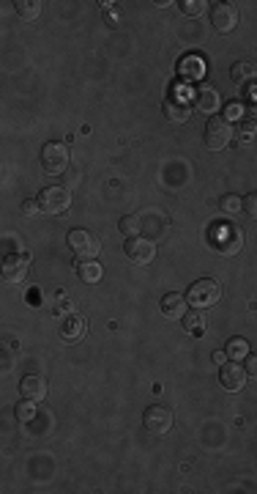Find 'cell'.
I'll return each mask as SVG.
<instances>
[{
  "label": "cell",
  "instance_id": "obj_6",
  "mask_svg": "<svg viewBox=\"0 0 257 494\" xmlns=\"http://www.w3.org/2000/svg\"><path fill=\"white\" fill-rule=\"evenodd\" d=\"M238 6L235 3H214L211 8V25L219 30V33H230V30L238 28Z\"/></svg>",
  "mask_w": 257,
  "mask_h": 494
},
{
  "label": "cell",
  "instance_id": "obj_22",
  "mask_svg": "<svg viewBox=\"0 0 257 494\" xmlns=\"http://www.w3.org/2000/svg\"><path fill=\"white\" fill-rule=\"evenodd\" d=\"M225 354L232 357V360H241V357H246V354H249V346H246V341L232 338V341H228V349H225Z\"/></svg>",
  "mask_w": 257,
  "mask_h": 494
},
{
  "label": "cell",
  "instance_id": "obj_21",
  "mask_svg": "<svg viewBox=\"0 0 257 494\" xmlns=\"http://www.w3.org/2000/svg\"><path fill=\"white\" fill-rule=\"evenodd\" d=\"M118 228H120V233H123V236L134 239V236L140 233V228H143V226H140V217H134V214H126V217L120 220V226H118Z\"/></svg>",
  "mask_w": 257,
  "mask_h": 494
},
{
  "label": "cell",
  "instance_id": "obj_32",
  "mask_svg": "<svg viewBox=\"0 0 257 494\" xmlns=\"http://www.w3.org/2000/svg\"><path fill=\"white\" fill-rule=\"evenodd\" d=\"M249 110H252V116H257V91L252 93V105H249Z\"/></svg>",
  "mask_w": 257,
  "mask_h": 494
},
{
  "label": "cell",
  "instance_id": "obj_12",
  "mask_svg": "<svg viewBox=\"0 0 257 494\" xmlns=\"http://www.w3.org/2000/svg\"><path fill=\"white\" fill-rule=\"evenodd\" d=\"M20 396L22 398H28V401H44L47 398V379L41 377V374H28V377H22L20 382Z\"/></svg>",
  "mask_w": 257,
  "mask_h": 494
},
{
  "label": "cell",
  "instance_id": "obj_8",
  "mask_svg": "<svg viewBox=\"0 0 257 494\" xmlns=\"http://www.w3.org/2000/svg\"><path fill=\"white\" fill-rule=\"evenodd\" d=\"M165 116L175 121V124H183L186 118L192 116V102H189V96L186 93H181V91H175L167 96V102H165Z\"/></svg>",
  "mask_w": 257,
  "mask_h": 494
},
{
  "label": "cell",
  "instance_id": "obj_9",
  "mask_svg": "<svg viewBox=\"0 0 257 494\" xmlns=\"http://www.w3.org/2000/svg\"><path fill=\"white\" fill-rule=\"evenodd\" d=\"M28 264L30 259L25 253H11L3 259V280L6 283H20L25 275H28Z\"/></svg>",
  "mask_w": 257,
  "mask_h": 494
},
{
  "label": "cell",
  "instance_id": "obj_29",
  "mask_svg": "<svg viewBox=\"0 0 257 494\" xmlns=\"http://www.w3.org/2000/svg\"><path fill=\"white\" fill-rule=\"evenodd\" d=\"M22 212H25L28 217H36V214L41 212V206H39V198H28V201H22Z\"/></svg>",
  "mask_w": 257,
  "mask_h": 494
},
{
  "label": "cell",
  "instance_id": "obj_2",
  "mask_svg": "<svg viewBox=\"0 0 257 494\" xmlns=\"http://www.w3.org/2000/svg\"><path fill=\"white\" fill-rule=\"evenodd\" d=\"M69 247L80 256V261H90V259L99 256L102 242H99L96 233L88 231V228H74V231H69Z\"/></svg>",
  "mask_w": 257,
  "mask_h": 494
},
{
  "label": "cell",
  "instance_id": "obj_11",
  "mask_svg": "<svg viewBox=\"0 0 257 494\" xmlns=\"http://www.w3.org/2000/svg\"><path fill=\"white\" fill-rule=\"evenodd\" d=\"M244 382H246V368H241L238 365V360H232V363H222V368H219V384L230 390V393H235V390H241L244 387Z\"/></svg>",
  "mask_w": 257,
  "mask_h": 494
},
{
  "label": "cell",
  "instance_id": "obj_3",
  "mask_svg": "<svg viewBox=\"0 0 257 494\" xmlns=\"http://www.w3.org/2000/svg\"><path fill=\"white\" fill-rule=\"evenodd\" d=\"M41 168L50 176H60L69 168V145L53 141L41 148Z\"/></svg>",
  "mask_w": 257,
  "mask_h": 494
},
{
  "label": "cell",
  "instance_id": "obj_1",
  "mask_svg": "<svg viewBox=\"0 0 257 494\" xmlns=\"http://www.w3.org/2000/svg\"><path fill=\"white\" fill-rule=\"evenodd\" d=\"M219 297H222V283L214 280V278H200V280L192 283V289L186 294V302L192 308H211V305L219 302Z\"/></svg>",
  "mask_w": 257,
  "mask_h": 494
},
{
  "label": "cell",
  "instance_id": "obj_20",
  "mask_svg": "<svg viewBox=\"0 0 257 494\" xmlns=\"http://www.w3.org/2000/svg\"><path fill=\"white\" fill-rule=\"evenodd\" d=\"M17 14L22 20H39L41 17V3L39 0H17Z\"/></svg>",
  "mask_w": 257,
  "mask_h": 494
},
{
  "label": "cell",
  "instance_id": "obj_14",
  "mask_svg": "<svg viewBox=\"0 0 257 494\" xmlns=\"http://www.w3.org/2000/svg\"><path fill=\"white\" fill-rule=\"evenodd\" d=\"M241 231L238 228H222V231L216 233V247H219V253H225V256H232V253H238L241 250Z\"/></svg>",
  "mask_w": 257,
  "mask_h": 494
},
{
  "label": "cell",
  "instance_id": "obj_31",
  "mask_svg": "<svg viewBox=\"0 0 257 494\" xmlns=\"http://www.w3.org/2000/svg\"><path fill=\"white\" fill-rule=\"evenodd\" d=\"M228 116H230V118L241 116V105H230V108H228Z\"/></svg>",
  "mask_w": 257,
  "mask_h": 494
},
{
  "label": "cell",
  "instance_id": "obj_4",
  "mask_svg": "<svg viewBox=\"0 0 257 494\" xmlns=\"http://www.w3.org/2000/svg\"><path fill=\"white\" fill-rule=\"evenodd\" d=\"M230 141H232V126H230L228 118L222 116L208 118V124H205V145L211 151H222Z\"/></svg>",
  "mask_w": 257,
  "mask_h": 494
},
{
  "label": "cell",
  "instance_id": "obj_17",
  "mask_svg": "<svg viewBox=\"0 0 257 494\" xmlns=\"http://www.w3.org/2000/svg\"><path fill=\"white\" fill-rule=\"evenodd\" d=\"M77 275H80L83 283H99L102 275H104V266L96 264L93 259H90V261H80L77 264Z\"/></svg>",
  "mask_w": 257,
  "mask_h": 494
},
{
  "label": "cell",
  "instance_id": "obj_30",
  "mask_svg": "<svg viewBox=\"0 0 257 494\" xmlns=\"http://www.w3.org/2000/svg\"><path fill=\"white\" fill-rule=\"evenodd\" d=\"M246 377L257 379V354H246Z\"/></svg>",
  "mask_w": 257,
  "mask_h": 494
},
{
  "label": "cell",
  "instance_id": "obj_15",
  "mask_svg": "<svg viewBox=\"0 0 257 494\" xmlns=\"http://www.w3.org/2000/svg\"><path fill=\"white\" fill-rule=\"evenodd\" d=\"M186 297H181V294H167L165 299H162V313L167 316V319H183L186 316Z\"/></svg>",
  "mask_w": 257,
  "mask_h": 494
},
{
  "label": "cell",
  "instance_id": "obj_19",
  "mask_svg": "<svg viewBox=\"0 0 257 494\" xmlns=\"http://www.w3.org/2000/svg\"><path fill=\"white\" fill-rule=\"evenodd\" d=\"M235 135H238V141H244V143L255 141L257 138V118H241L238 126H235Z\"/></svg>",
  "mask_w": 257,
  "mask_h": 494
},
{
  "label": "cell",
  "instance_id": "obj_27",
  "mask_svg": "<svg viewBox=\"0 0 257 494\" xmlns=\"http://www.w3.org/2000/svg\"><path fill=\"white\" fill-rule=\"evenodd\" d=\"M33 415H36V401H22V404H17V417L20 420H33Z\"/></svg>",
  "mask_w": 257,
  "mask_h": 494
},
{
  "label": "cell",
  "instance_id": "obj_18",
  "mask_svg": "<svg viewBox=\"0 0 257 494\" xmlns=\"http://www.w3.org/2000/svg\"><path fill=\"white\" fill-rule=\"evenodd\" d=\"M255 77H257V69L252 63H244V60H241V63L232 66V83H235V86H249Z\"/></svg>",
  "mask_w": 257,
  "mask_h": 494
},
{
  "label": "cell",
  "instance_id": "obj_13",
  "mask_svg": "<svg viewBox=\"0 0 257 494\" xmlns=\"http://www.w3.org/2000/svg\"><path fill=\"white\" fill-rule=\"evenodd\" d=\"M195 108L200 113H208V116H216V108H219V91L214 86H200L197 93H195Z\"/></svg>",
  "mask_w": 257,
  "mask_h": 494
},
{
  "label": "cell",
  "instance_id": "obj_26",
  "mask_svg": "<svg viewBox=\"0 0 257 494\" xmlns=\"http://www.w3.org/2000/svg\"><path fill=\"white\" fill-rule=\"evenodd\" d=\"M181 72H183V74H189V77H200L202 74L200 58H186L183 63H181Z\"/></svg>",
  "mask_w": 257,
  "mask_h": 494
},
{
  "label": "cell",
  "instance_id": "obj_24",
  "mask_svg": "<svg viewBox=\"0 0 257 494\" xmlns=\"http://www.w3.org/2000/svg\"><path fill=\"white\" fill-rule=\"evenodd\" d=\"M183 330L186 332H195V335H200L202 332V327H205V319H202V313H186L183 316Z\"/></svg>",
  "mask_w": 257,
  "mask_h": 494
},
{
  "label": "cell",
  "instance_id": "obj_25",
  "mask_svg": "<svg viewBox=\"0 0 257 494\" xmlns=\"http://www.w3.org/2000/svg\"><path fill=\"white\" fill-rule=\"evenodd\" d=\"M178 6H181V11H183L186 17H200L208 3H205V0H181Z\"/></svg>",
  "mask_w": 257,
  "mask_h": 494
},
{
  "label": "cell",
  "instance_id": "obj_28",
  "mask_svg": "<svg viewBox=\"0 0 257 494\" xmlns=\"http://www.w3.org/2000/svg\"><path fill=\"white\" fill-rule=\"evenodd\" d=\"M244 212H246L252 220H257V190L255 193H249V195L244 198Z\"/></svg>",
  "mask_w": 257,
  "mask_h": 494
},
{
  "label": "cell",
  "instance_id": "obj_16",
  "mask_svg": "<svg viewBox=\"0 0 257 494\" xmlns=\"http://www.w3.org/2000/svg\"><path fill=\"white\" fill-rule=\"evenodd\" d=\"M88 324L83 316H69V319L63 321V327H60V335L66 338V341H80L83 335H85Z\"/></svg>",
  "mask_w": 257,
  "mask_h": 494
},
{
  "label": "cell",
  "instance_id": "obj_10",
  "mask_svg": "<svg viewBox=\"0 0 257 494\" xmlns=\"http://www.w3.org/2000/svg\"><path fill=\"white\" fill-rule=\"evenodd\" d=\"M153 256H156V247H153V242H148V239H140V236H134V239H129V242H126V259H129L132 264L143 266V264L153 261Z\"/></svg>",
  "mask_w": 257,
  "mask_h": 494
},
{
  "label": "cell",
  "instance_id": "obj_7",
  "mask_svg": "<svg viewBox=\"0 0 257 494\" xmlns=\"http://www.w3.org/2000/svg\"><path fill=\"white\" fill-rule=\"evenodd\" d=\"M143 423L145 429L153 431V434H167L172 429V412L167 407H162V404H153V407L145 409Z\"/></svg>",
  "mask_w": 257,
  "mask_h": 494
},
{
  "label": "cell",
  "instance_id": "obj_5",
  "mask_svg": "<svg viewBox=\"0 0 257 494\" xmlns=\"http://www.w3.org/2000/svg\"><path fill=\"white\" fill-rule=\"evenodd\" d=\"M71 204V195L66 187H44L39 193V206L44 214H63Z\"/></svg>",
  "mask_w": 257,
  "mask_h": 494
},
{
  "label": "cell",
  "instance_id": "obj_23",
  "mask_svg": "<svg viewBox=\"0 0 257 494\" xmlns=\"http://www.w3.org/2000/svg\"><path fill=\"white\" fill-rule=\"evenodd\" d=\"M219 206H222V212L225 214H238L241 209H244V198H238V195H222V201H219Z\"/></svg>",
  "mask_w": 257,
  "mask_h": 494
}]
</instances>
